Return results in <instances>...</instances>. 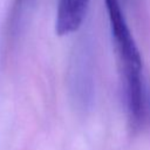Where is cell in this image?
<instances>
[{
    "mask_svg": "<svg viewBox=\"0 0 150 150\" xmlns=\"http://www.w3.org/2000/svg\"><path fill=\"white\" fill-rule=\"evenodd\" d=\"M77 59L74 61V70H73V95L76 102L82 105L87 107L91 102L93 96V74H91V66L93 62L90 60L89 50L81 48L77 52Z\"/></svg>",
    "mask_w": 150,
    "mask_h": 150,
    "instance_id": "3957f363",
    "label": "cell"
},
{
    "mask_svg": "<svg viewBox=\"0 0 150 150\" xmlns=\"http://www.w3.org/2000/svg\"><path fill=\"white\" fill-rule=\"evenodd\" d=\"M112 45L122 79L124 101L130 123L138 128L145 115L146 90L143 61L118 0H104Z\"/></svg>",
    "mask_w": 150,
    "mask_h": 150,
    "instance_id": "6da1fadb",
    "label": "cell"
},
{
    "mask_svg": "<svg viewBox=\"0 0 150 150\" xmlns=\"http://www.w3.org/2000/svg\"><path fill=\"white\" fill-rule=\"evenodd\" d=\"M34 0H13V6L8 18L7 26V40L13 41L16 39V35L20 33L22 27V21L27 15Z\"/></svg>",
    "mask_w": 150,
    "mask_h": 150,
    "instance_id": "277c9868",
    "label": "cell"
},
{
    "mask_svg": "<svg viewBox=\"0 0 150 150\" xmlns=\"http://www.w3.org/2000/svg\"><path fill=\"white\" fill-rule=\"evenodd\" d=\"M91 0H59L55 30L60 36L75 33L84 21Z\"/></svg>",
    "mask_w": 150,
    "mask_h": 150,
    "instance_id": "7a4b0ae2",
    "label": "cell"
}]
</instances>
